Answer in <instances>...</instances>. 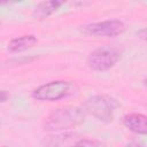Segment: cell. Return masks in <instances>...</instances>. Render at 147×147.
Returning a JSON list of instances; mask_svg holds the SVG:
<instances>
[{
  "label": "cell",
  "mask_w": 147,
  "mask_h": 147,
  "mask_svg": "<svg viewBox=\"0 0 147 147\" xmlns=\"http://www.w3.org/2000/svg\"><path fill=\"white\" fill-rule=\"evenodd\" d=\"M85 119V110L75 107L65 106L53 110L44 122V130L56 132L69 130L80 125Z\"/></svg>",
  "instance_id": "cell-1"
},
{
  "label": "cell",
  "mask_w": 147,
  "mask_h": 147,
  "mask_svg": "<svg viewBox=\"0 0 147 147\" xmlns=\"http://www.w3.org/2000/svg\"><path fill=\"white\" fill-rule=\"evenodd\" d=\"M77 87L67 80H53L38 86L32 91V98L38 101H57L75 94Z\"/></svg>",
  "instance_id": "cell-2"
},
{
  "label": "cell",
  "mask_w": 147,
  "mask_h": 147,
  "mask_svg": "<svg viewBox=\"0 0 147 147\" xmlns=\"http://www.w3.org/2000/svg\"><path fill=\"white\" fill-rule=\"evenodd\" d=\"M118 103L115 99L107 95H92L84 103L85 113H88L96 119L109 123L114 119V113Z\"/></svg>",
  "instance_id": "cell-3"
},
{
  "label": "cell",
  "mask_w": 147,
  "mask_h": 147,
  "mask_svg": "<svg viewBox=\"0 0 147 147\" xmlns=\"http://www.w3.org/2000/svg\"><path fill=\"white\" fill-rule=\"evenodd\" d=\"M121 59V52L113 46H102L94 49L87 57V65L93 71H107Z\"/></svg>",
  "instance_id": "cell-4"
},
{
  "label": "cell",
  "mask_w": 147,
  "mask_h": 147,
  "mask_svg": "<svg viewBox=\"0 0 147 147\" xmlns=\"http://www.w3.org/2000/svg\"><path fill=\"white\" fill-rule=\"evenodd\" d=\"M82 31L88 36L116 37L125 31V24L119 20H107L82 26Z\"/></svg>",
  "instance_id": "cell-5"
},
{
  "label": "cell",
  "mask_w": 147,
  "mask_h": 147,
  "mask_svg": "<svg viewBox=\"0 0 147 147\" xmlns=\"http://www.w3.org/2000/svg\"><path fill=\"white\" fill-rule=\"evenodd\" d=\"M78 140H80L78 133L63 132L45 137L41 144L44 147H74Z\"/></svg>",
  "instance_id": "cell-6"
},
{
  "label": "cell",
  "mask_w": 147,
  "mask_h": 147,
  "mask_svg": "<svg viewBox=\"0 0 147 147\" xmlns=\"http://www.w3.org/2000/svg\"><path fill=\"white\" fill-rule=\"evenodd\" d=\"M124 126L137 134H147V115L144 114H127L122 119Z\"/></svg>",
  "instance_id": "cell-7"
},
{
  "label": "cell",
  "mask_w": 147,
  "mask_h": 147,
  "mask_svg": "<svg viewBox=\"0 0 147 147\" xmlns=\"http://www.w3.org/2000/svg\"><path fill=\"white\" fill-rule=\"evenodd\" d=\"M37 42H38V39L34 34H24V36L11 39L8 44V51L10 53H20L31 48Z\"/></svg>",
  "instance_id": "cell-8"
},
{
  "label": "cell",
  "mask_w": 147,
  "mask_h": 147,
  "mask_svg": "<svg viewBox=\"0 0 147 147\" xmlns=\"http://www.w3.org/2000/svg\"><path fill=\"white\" fill-rule=\"evenodd\" d=\"M63 5V2H60V1H44V2H40L34 11H33V15L34 17L39 18V20H44L48 16H51L53 13H55L61 6Z\"/></svg>",
  "instance_id": "cell-9"
},
{
  "label": "cell",
  "mask_w": 147,
  "mask_h": 147,
  "mask_svg": "<svg viewBox=\"0 0 147 147\" xmlns=\"http://www.w3.org/2000/svg\"><path fill=\"white\" fill-rule=\"evenodd\" d=\"M74 147H107V146L95 139H80L76 142Z\"/></svg>",
  "instance_id": "cell-10"
},
{
  "label": "cell",
  "mask_w": 147,
  "mask_h": 147,
  "mask_svg": "<svg viewBox=\"0 0 147 147\" xmlns=\"http://www.w3.org/2000/svg\"><path fill=\"white\" fill-rule=\"evenodd\" d=\"M137 36H138L140 39L147 41V28H142V29H140V30L137 32Z\"/></svg>",
  "instance_id": "cell-11"
},
{
  "label": "cell",
  "mask_w": 147,
  "mask_h": 147,
  "mask_svg": "<svg viewBox=\"0 0 147 147\" xmlns=\"http://www.w3.org/2000/svg\"><path fill=\"white\" fill-rule=\"evenodd\" d=\"M8 98H9L8 92H7V91H5V90H2V91L0 92V101H1V102H6Z\"/></svg>",
  "instance_id": "cell-12"
},
{
  "label": "cell",
  "mask_w": 147,
  "mask_h": 147,
  "mask_svg": "<svg viewBox=\"0 0 147 147\" xmlns=\"http://www.w3.org/2000/svg\"><path fill=\"white\" fill-rule=\"evenodd\" d=\"M124 147H142V145H140L139 142H136V141H131V142L126 144Z\"/></svg>",
  "instance_id": "cell-13"
},
{
  "label": "cell",
  "mask_w": 147,
  "mask_h": 147,
  "mask_svg": "<svg viewBox=\"0 0 147 147\" xmlns=\"http://www.w3.org/2000/svg\"><path fill=\"white\" fill-rule=\"evenodd\" d=\"M144 83H145V85H146V86H147V77H146V78H145V80H144Z\"/></svg>",
  "instance_id": "cell-14"
},
{
  "label": "cell",
  "mask_w": 147,
  "mask_h": 147,
  "mask_svg": "<svg viewBox=\"0 0 147 147\" xmlns=\"http://www.w3.org/2000/svg\"><path fill=\"white\" fill-rule=\"evenodd\" d=\"M2 147H8V146H2Z\"/></svg>",
  "instance_id": "cell-15"
}]
</instances>
